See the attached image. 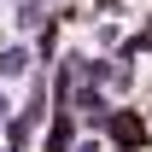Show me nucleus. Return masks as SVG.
Wrapping results in <instances>:
<instances>
[{
    "mask_svg": "<svg viewBox=\"0 0 152 152\" xmlns=\"http://www.w3.org/2000/svg\"><path fill=\"white\" fill-rule=\"evenodd\" d=\"M105 123H111V140H117V146H140V140H146L140 117H105Z\"/></svg>",
    "mask_w": 152,
    "mask_h": 152,
    "instance_id": "f257e3e1",
    "label": "nucleus"
},
{
    "mask_svg": "<svg viewBox=\"0 0 152 152\" xmlns=\"http://www.w3.org/2000/svg\"><path fill=\"white\" fill-rule=\"evenodd\" d=\"M64 146H70V123H58V129L47 134V152H64Z\"/></svg>",
    "mask_w": 152,
    "mask_h": 152,
    "instance_id": "7ed1b4c3",
    "label": "nucleus"
},
{
    "mask_svg": "<svg viewBox=\"0 0 152 152\" xmlns=\"http://www.w3.org/2000/svg\"><path fill=\"white\" fill-rule=\"evenodd\" d=\"M18 70H29V53L23 47H6L0 53V76H18Z\"/></svg>",
    "mask_w": 152,
    "mask_h": 152,
    "instance_id": "f03ea898",
    "label": "nucleus"
},
{
    "mask_svg": "<svg viewBox=\"0 0 152 152\" xmlns=\"http://www.w3.org/2000/svg\"><path fill=\"white\" fill-rule=\"evenodd\" d=\"M0 117H6V99H0Z\"/></svg>",
    "mask_w": 152,
    "mask_h": 152,
    "instance_id": "20e7f679",
    "label": "nucleus"
}]
</instances>
